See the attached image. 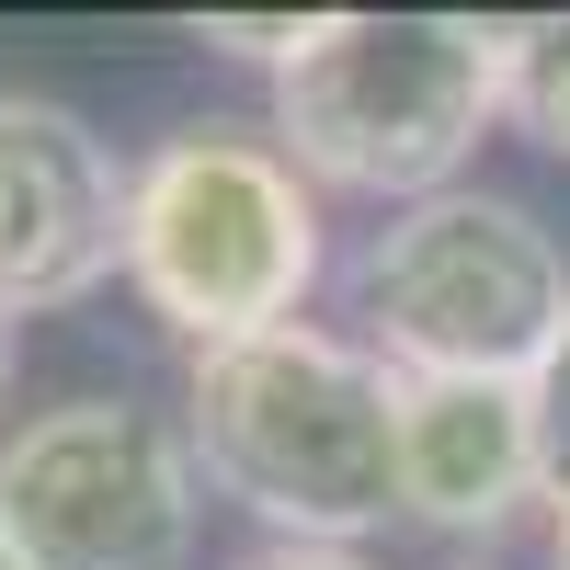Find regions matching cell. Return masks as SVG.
<instances>
[{
  "label": "cell",
  "mask_w": 570,
  "mask_h": 570,
  "mask_svg": "<svg viewBox=\"0 0 570 570\" xmlns=\"http://www.w3.org/2000/svg\"><path fill=\"white\" fill-rule=\"evenodd\" d=\"M183 445L206 491L274 525V548H354L400 513V376L365 343L285 320L195 354Z\"/></svg>",
  "instance_id": "cell-1"
},
{
  "label": "cell",
  "mask_w": 570,
  "mask_h": 570,
  "mask_svg": "<svg viewBox=\"0 0 570 570\" xmlns=\"http://www.w3.org/2000/svg\"><path fill=\"white\" fill-rule=\"evenodd\" d=\"M502 115V23L480 12H320L274 69V149L331 195H445Z\"/></svg>",
  "instance_id": "cell-2"
},
{
  "label": "cell",
  "mask_w": 570,
  "mask_h": 570,
  "mask_svg": "<svg viewBox=\"0 0 570 570\" xmlns=\"http://www.w3.org/2000/svg\"><path fill=\"white\" fill-rule=\"evenodd\" d=\"M126 285L195 354L285 331L320 285V183L274 149V126H171L126 171Z\"/></svg>",
  "instance_id": "cell-3"
},
{
  "label": "cell",
  "mask_w": 570,
  "mask_h": 570,
  "mask_svg": "<svg viewBox=\"0 0 570 570\" xmlns=\"http://www.w3.org/2000/svg\"><path fill=\"white\" fill-rule=\"evenodd\" d=\"M354 320L389 376H513L525 389L570 320V263L537 228V206L491 183H445L422 206H389V228L354 252Z\"/></svg>",
  "instance_id": "cell-4"
},
{
  "label": "cell",
  "mask_w": 570,
  "mask_h": 570,
  "mask_svg": "<svg viewBox=\"0 0 570 570\" xmlns=\"http://www.w3.org/2000/svg\"><path fill=\"white\" fill-rule=\"evenodd\" d=\"M195 513V445L149 400H58L0 445V537L23 570H183Z\"/></svg>",
  "instance_id": "cell-5"
},
{
  "label": "cell",
  "mask_w": 570,
  "mask_h": 570,
  "mask_svg": "<svg viewBox=\"0 0 570 570\" xmlns=\"http://www.w3.org/2000/svg\"><path fill=\"white\" fill-rule=\"evenodd\" d=\"M126 274V171L69 104L0 91V320L80 308Z\"/></svg>",
  "instance_id": "cell-6"
},
{
  "label": "cell",
  "mask_w": 570,
  "mask_h": 570,
  "mask_svg": "<svg viewBox=\"0 0 570 570\" xmlns=\"http://www.w3.org/2000/svg\"><path fill=\"white\" fill-rule=\"evenodd\" d=\"M537 480V411L513 376H400V513L434 537H502Z\"/></svg>",
  "instance_id": "cell-7"
},
{
  "label": "cell",
  "mask_w": 570,
  "mask_h": 570,
  "mask_svg": "<svg viewBox=\"0 0 570 570\" xmlns=\"http://www.w3.org/2000/svg\"><path fill=\"white\" fill-rule=\"evenodd\" d=\"M502 115L525 126L548 160H570V12L502 23Z\"/></svg>",
  "instance_id": "cell-8"
},
{
  "label": "cell",
  "mask_w": 570,
  "mask_h": 570,
  "mask_svg": "<svg viewBox=\"0 0 570 570\" xmlns=\"http://www.w3.org/2000/svg\"><path fill=\"white\" fill-rule=\"evenodd\" d=\"M525 411H537V480H548V502H570V320H559L548 365L525 376Z\"/></svg>",
  "instance_id": "cell-9"
},
{
  "label": "cell",
  "mask_w": 570,
  "mask_h": 570,
  "mask_svg": "<svg viewBox=\"0 0 570 570\" xmlns=\"http://www.w3.org/2000/svg\"><path fill=\"white\" fill-rule=\"evenodd\" d=\"M320 35V12H206V46H228V58H297V46Z\"/></svg>",
  "instance_id": "cell-10"
},
{
  "label": "cell",
  "mask_w": 570,
  "mask_h": 570,
  "mask_svg": "<svg viewBox=\"0 0 570 570\" xmlns=\"http://www.w3.org/2000/svg\"><path fill=\"white\" fill-rule=\"evenodd\" d=\"M228 570H376L365 548H252V559H228Z\"/></svg>",
  "instance_id": "cell-11"
},
{
  "label": "cell",
  "mask_w": 570,
  "mask_h": 570,
  "mask_svg": "<svg viewBox=\"0 0 570 570\" xmlns=\"http://www.w3.org/2000/svg\"><path fill=\"white\" fill-rule=\"evenodd\" d=\"M12 376H23V343H12V320H0V411H12Z\"/></svg>",
  "instance_id": "cell-12"
},
{
  "label": "cell",
  "mask_w": 570,
  "mask_h": 570,
  "mask_svg": "<svg viewBox=\"0 0 570 570\" xmlns=\"http://www.w3.org/2000/svg\"><path fill=\"white\" fill-rule=\"evenodd\" d=\"M548 570H570V502H559V525H548Z\"/></svg>",
  "instance_id": "cell-13"
},
{
  "label": "cell",
  "mask_w": 570,
  "mask_h": 570,
  "mask_svg": "<svg viewBox=\"0 0 570 570\" xmlns=\"http://www.w3.org/2000/svg\"><path fill=\"white\" fill-rule=\"evenodd\" d=\"M0 570H23V559H12V537H0Z\"/></svg>",
  "instance_id": "cell-14"
}]
</instances>
